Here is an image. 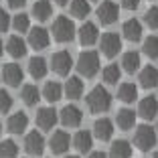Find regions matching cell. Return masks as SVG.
<instances>
[{"label":"cell","mask_w":158,"mask_h":158,"mask_svg":"<svg viewBox=\"0 0 158 158\" xmlns=\"http://www.w3.org/2000/svg\"><path fill=\"white\" fill-rule=\"evenodd\" d=\"M27 126H28V116L24 112L12 114V116L8 118V122H6V128H8L10 134H23V132L27 130Z\"/></svg>","instance_id":"d6986e66"},{"label":"cell","mask_w":158,"mask_h":158,"mask_svg":"<svg viewBox=\"0 0 158 158\" xmlns=\"http://www.w3.org/2000/svg\"><path fill=\"white\" fill-rule=\"evenodd\" d=\"M136 98H138V87H136L134 83H122L120 89H118V99L124 103H132L136 102Z\"/></svg>","instance_id":"f546056e"},{"label":"cell","mask_w":158,"mask_h":158,"mask_svg":"<svg viewBox=\"0 0 158 158\" xmlns=\"http://www.w3.org/2000/svg\"><path fill=\"white\" fill-rule=\"evenodd\" d=\"M142 49H144V55L148 57V59H158V37L156 35H152V37L146 39L144 45H142Z\"/></svg>","instance_id":"836d02e7"},{"label":"cell","mask_w":158,"mask_h":158,"mask_svg":"<svg viewBox=\"0 0 158 158\" xmlns=\"http://www.w3.org/2000/svg\"><path fill=\"white\" fill-rule=\"evenodd\" d=\"M87 158H107V154L102 152V150H98V152H89Z\"/></svg>","instance_id":"60d3db41"},{"label":"cell","mask_w":158,"mask_h":158,"mask_svg":"<svg viewBox=\"0 0 158 158\" xmlns=\"http://www.w3.org/2000/svg\"><path fill=\"white\" fill-rule=\"evenodd\" d=\"M138 81H140V85H142L144 89L158 87V69L152 67V65L144 67V69L140 71V75H138Z\"/></svg>","instance_id":"44dd1931"},{"label":"cell","mask_w":158,"mask_h":158,"mask_svg":"<svg viewBox=\"0 0 158 158\" xmlns=\"http://www.w3.org/2000/svg\"><path fill=\"white\" fill-rule=\"evenodd\" d=\"M19 156V146L14 140H2L0 142V158H16Z\"/></svg>","instance_id":"1f68e13d"},{"label":"cell","mask_w":158,"mask_h":158,"mask_svg":"<svg viewBox=\"0 0 158 158\" xmlns=\"http://www.w3.org/2000/svg\"><path fill=\"white\" fill-rule=\"evenodd\" d=\"M67 158H79V156H67Z\"/></svg>","instance_id":"bcb514c9"},{"label":"cell","mask_w":158,"mask_h":158,"mask_svg":"<svg viewBox=\"0 0 158 158\" xmlns=\"http://www.w3.org/2000/svg\"><path fill=\"white\" fill-rule=\"evenodd\" d=\"M77 35H79V43H81L83 47L93 45V43H98V39H99L98 24L95 23H83L81 28L77 31Z\"/></svg>","instance_id":"7c38bea8"},{"label":"cell","mask_w":158,"mask_h":158,"mask_svg":"<svg viewBox=\"0 0 158 158\" xmlns=\"http://www.w3.org/2000/svg\"><path fill=\"white\" fill-rule=\"evenodd\" d=\"M69 8H71V16H75V19H85L91 12V4L87 0H73Z\"/></svg>","instance_id":"4dcf8cb0"},{"label":"cell","mask_w":158,"mask_h":158,"mask_svg":"<svg viewBox=\"0 0 158 158\" xmlns=\"http://www.w3.org/2000/svg\"><path fill=\"white\" fill-rule=\"evenodd\" d=\"M12 28L16 31V33H27V31H31V19H28V14H16L12 19Z\"/></svg>","instance_id":"e575fe53"},{"label":"cell","mask_w":158,"mask_h":158,"mask_svg":"<svg viewBox=\"0 0 158 158\" xmlns=\"http://www.w3.org/2000/svg\"><path fill=\"white\" fill-rule=\"evenodd\" d=\"M89 4H93V2H102V0H87Z\"/></svg>","instance_id":"ee69618b"},{"label":"cell","mask_w":158,"mask_h":158,"mask_svg":"<svg viewBox=\"0 0 158 158\" xmlns=\"http://www.w3.org/2000/svg\"><path fill=\"white\" fill-rule=\"evenodd\" d=\"M55 4H59V6H65V4H69V0H55Z\"/></svg>","instance_id":"b9f144b4"},{"label":"cell","mask_w":158,"mask_h":158,"mask_svg":"<svg viewBox=\"0 0 158 158\" xmlns=\"http://www.w3.org/2000/svg\"><path fill=\"white\" fill-rule=\"evenodd\" d=\"M43 98L49 103H57L61 98H63V87L57 81H47L45 87H43Z\"/></svg>","instance_id":"cb8c5ba5"},{"label":"cell","mask_w":158,"mask_h":158,"mask_svg":"<svg viewBox=\"0 0 158 158\" xmlns=\"http://www.w3.org/2000/svg\"><path fill=\"white\" fill-rule=\"evenodd\" d=\"M8 27H10V16L4 8H0V33H4Z\"/></svg>","instance_id":"74e56055"},{"label":"cell","mask_w":158,"mask_h":158,"mask_svg":"<svg viewBox=\"0 0 158 158\" xmlns=\"http://www.w3.org/2000/svg\"><path fill=\"white\" fill-rule=\"evenodd\" d=\"M49 43H51V37H49V33H47V28L35 27V28L28 31V45L33 47V49H37V51L47 49Z\"/></svg>","instance_id":"8fae6325"},{"label":"cell","mask_w":158,"mask_h":158,"mask_svg":"<svg viewBox=\"0 0 158 158\" xmlns=\"http://www.w3.org/2000/svg\"><path fill=\"white\" fill-rule=\"evenodd\" d=\"M122 6L126 10H136L140 6V0H122Z\"/></svg>","instance_id":"f35d334b"},{"label":"cell","mask_w":158,"mask_h":158,"mask_svg":"<svg viewBox=\"0 0 158 158\" xmlns=\"http://www.w3.org/2000/svg\"><path fill=\"white\" fill-rule=\"evenodd\" d=\"M116 124L120 130H132L136 126V114L132 112V110H128V107H124V110H120L116 116Z\"/></svg>","instance_id":"484cf974"},{"label":"cell","mask_w":158,"mask_h":158,"mask_svg":"<svg viewBox=\"0 0 158 158\" xmlns=\"http://www.w3.org/2000/svg\"><path fill=\"white\" fill-rule=\"evenodd\" d=\"M2 51H4V45H2V41H0V55H2Z\"/></svg>","instance_id":"7bdbcfd3"},{"label":"cell","mask_w":158,"mask_h":158,"mask_svg":"<svg viewBox=\"0 0 158 158\" xmlns=\"http://www.w3.org/2000/svg\"><path fill=\"white\" fill-rule=\"evenodd\" d=\"M156 130H158V124H156Z\"/></svg>","instance_id":"c3c4849f"},{"label":"cell","mask_w":158,"mask_h":158,"mask_svg":"<svg viewBox=\"0 0 158 158\" xmlns=\"http://www.w3.org/2000/svg\"><path fill=\"white\" fill-rule=\"evenodd\" d=\"M0 134H2V124H0Z\"/></svg>","instance_id":"7dc6e473"},{"label":"cell","mask_w":158,"mask_h":158,"mask_svg":"<svg viewBox=\"0 0 158 158\" xmlns=\"http://www.w3.org/2000/svg\"><path fill=\"white\" fill-rule=\"evenodd\" d=\"M27 51H28L27 43H24L19 35H12V37L6 41V53H8L10 57H14V59H23V57L27 55Z\"/></svg>","instance_id":"ac0fdd59"},{"label":"cell","mask_w":158,"mask_h":158,"mask_svg":"<svg viewBox=\"0 0 158 158\" xmlns=\"http://www.w3.org/2000/svg\"><path fill=\"white\" fill-rule=\"evenodd\" d=\"M85 103H87L91 114H103L112 107V95H110V91H107L106 87L98 85V87H93L91 91L87 93Z\"/></svg>","instance_id":"6da1fadb"},{"label":"cell","mask_w":158,"mask_h":158,"mask_svg":"<svg viewBox=\"0 0 158 158\" xmlns=\"http://www.w3.org/2000/svg\"><path fill=\"white\" fill-rule=\"evenodd\" d=\"M144 23L150 28H158V6H150L144 12Z\"/></svg>","instance_id":"d590c367"},{"label":"cell","mask_w":158,"mask_h":158,"mask_svg":"<svg viewBox=\"0 0 158 158\" xmlns=\"http://www.w3.org/2000/svg\"><path fill=\"white\" fill-rule=\"evenodd\" d=\"M120 75H122V69L118 65H107L106 69L102 71V77L107 85H116L120 81Z\"/></svg>","instance_id":"d6a6232c"},{"label":"cell","mask_w":158,"mask_h":158,"mask_svg":"<svg viewBox=\"0 0 158 158\" xmlns=\"http://www.w3.org/2000/svg\"><path fill=\"white\" fill-rule=\"evenodd\" d=\"M49 71V65H47V61L43 57H31L28 61V73L33 79H43Z\"/></svg>","instance_id":"7402d4cb"},{"label":"cell","mask_w":158,"mask_h":158,"mask_svg":"<svg viewBox=\"0 0 158 158\" xmlns=\"http://www.w3.org/2000/svg\"><path fill=\"white\" fill-rule=\"evenodd\" d=\"M140 65H142L140 53H136V51L124 53V57H122V69H124L126 73H136V71L140 69Z\"/></svg>","instance_id":"603a6c76"},{"label":"cell","mask_w":158,"mask_h":158,"mask_svg":"<svg viewBox=\"0 0 158 158\" xmlns=\"http://www.w3.org/2000/svg\"><path fill=\"white\" fill-rule=\"evenodd\" d=\"M61 120V124L67 126V128H77V126H81V122H83V114H81V110H79L77 106H65L61 107V112L57 114Z\"/></svg>","instance_id":"ba28073f"},{"label":"cell","mask_w":158,"mask_h":158,"mask_svg":"<svg viewBox=\"0 0 158 158\" xmlns=\"http://www.w3.org/2000/svg\"><path fill=\"white\" fill-rule=\"evenodd\" d=\"M138 114L144 120H154L158 116V99L154 95H148L138 103Z\"/></svg>","instance_id":"e0dca14e"},{"label":"cell","mask_w":158,"mask_h":158,"mask_svg":"<svg viewBox=\"0 0 158 158\" xmlns=\"http://www.w3.org/2000/svg\"><path fill=\"white\" fill-rule=\"evenodd\" d=\"M71 67H73V57L69 55V51H57L51 57V69L57 75H69Z\"/></svg>","instance_id":"52a82bcc"},{"label":"cell","mask_w":158,"mask_h":158,"mask_svg":"<svg viewBox=\"0 0 158 158\" xmlns=\"http://www.w3.org/2000/svg\"><path fill=\"white\" fill-rule=\"evenodd\" d=\"M0 77L4 79L6 85H10V87H19V85L23 83V79H24V73H23V69H20L16 63H6V65L2 67V71H0Z\"/></svg>","instance_id":"9c48e42d"},{"label":"cell","mask_w":158,"mask_h":158,"mask_svg":"<svg viewBox=\"0 0 158 158\" xmlns=\"http://www.w3.org/2000/svg\"><path fill=\"white\" fill-rule=\"evenodd\" d=\"M110 158H132V146L126 140H116L110 148Z\"/></svg>","instance_id":"83f0119b"},{"label":"cell","mask_w":158,"mask_h":158,"mask_svg":"<svg viewBox=\"0 0 158 158\" xmlns=\"http://www.w3.org/2000/svg\"><path fill=\"white\" fill-rule=\"evenodd\" d=\"M63 91H65L67 98L79 99L81 93H83V81H81V77H69L67 83H65V87H63Z\"/></svg>","instance_id":"4316f807"},{"label":"cell","mask_w":158,"mask_h":158,"mask_svg":"<svg viewBox=\"0 0 158 158\" xmlns=\"http://www.w3.org/2000/svg\"><path fill=\"white\" fill-rule=\"evenodd\" d=\"M158 142V134L154 128H150V126L142 124L136 128V134H134V144L138 150H142V152H148V150H152L154 146H156Z\"/></svg>","instance_id":"3957f363"},{"label":"cell","mask_w":158,"mask_h":158,"mask_svg":"<svg viewBox=\"0 0 158 158\" xmlns=\"http://www.w3.org/2000/svg\"><path fill=\"white\" fill-rule=\"evenodd\" d=\"M20 98H23L24 106H37L39 99H41V91L37 89V85H23L20 89Z\"/></svg>","instance_id":"f1b7e54d"},{"label":"cell","mask_w":158,"mask_h":158,"mask_svg":"<svg viewBox=\"0 0 158 158\" xmlns=\"http://www.w3.org/2000/svg\"><path fill=\"white\" fill-rule=\"evenodd\" d=\"M69 144H71V138L63 130H57L49 140V148L53 150V154H65L69 150Z\"/></svg>","instance_id":"4fadbf2b"},{"label":"cell","mask_w":158,"mask_h":158,"mask_svg":"<svg viewBox=\"0 0 158 158\" xmlns=\"http://www.w3.org/2000/svg\"><path fill=\"white\" fill-rule=\"evenodd\" d=\"M152 158H158V150H156V152H154V156Z\"/></svg>","instance_id":"f6af8a7d"},{"label":"cell","mask_w":158,"mask_h":158,"mask_svg":"<svg viewBox=\"0 0 158 158\" xmlns=\"http://www.w3.org/2000/svg\"><path fill=\"white\" fill-rule=\"evenodd\" d=\"M118 16H120V10H118V4L116 2H112V0H103V2H99L98 6V20L102 24H114L118 20Z\"/></svg>","instance_id":"5b68a950"},{"label":"cell","mask_w":158,"mask_h":158,"mask_svg":"<svg viewBox=\"0 0 158 158\" xmlns=\"http://www.w3.org/2000/svg\"><path fill=\"white\" fill-rule=\"evenodd\" d=\"M10 107H12V95L6 89H0V114L10 112Z\"/></svg>","instance_id":"8d00e7d4"},{"label":"cell","mask_w":158,"mask_h":158,"mask_svg":"<svg viewBox=\"0 0 158 158\" xmlns=\"http://www.w3.org/2000/svg\"><path fill=\"white\" fill-rule=\"evenodd\" d=\"M122 35H124L126 41H130V43H138L140 39H142V23H140L138 19H130V20H126L124 27H122Z\"/></svg>","instance_id":"2e32d148"},{"label":"cell","mask_w":158,"mask_h":158,"mask_svg":"<svg viewBox=\"0 0 158 158\" xmlns=\"http://www.w3.org/2000/svg\"><path fill=\"white\" fill-rule=\"evenodd\" d=\"M24 150H27L31 156H41L45 152V138H43L41 132H28L24 136Z\"/></svg>","instance_id":"30bf717a"},{"label":"cell","mask_w":158,"mask_h":158,"mask_svg":"<svg viewBox=\"0 0 158 158\" xmlns=\"http://www.w3.org/2000/svg\"><path fill=\"white\" fill-rule=\"evenodd\" d=\"M59 116L53 107H41L37 112V126L41 130H53V126L57 124Z\"/></svg>","instance_id":"9a60e30c"},{"label":"cell","mask_w":158,"mask_h":158,"mask_svg":"<svg viewBox=\"0 0 158 158\" xmlns=\"http://www.w3.org/2000/svg\"><path fill=\"white\" fill-rule=\"evenodd\" d=\"M75 24L69 16H57L53 23V39L59 43H69L75 39Z\"/></svg>","instance_id":"277c9868"},{"label":"cell","mask_w":158,"mask_h":158,"mask_svg":"<svg viewBox=\"0 0 158 158\" xmlns=\"http://www.w3.org/2000/svg\"><path fill=\"white\" fill-rule=\"evenodd\" d=\"M51 14H53V6L49 0H37L33 4V16L37 20H41V23H45V20L51 19Z\"/></svg>","instance_id":"d4e9b609"},{"label":"cell","mask_w":158,"mask_h":158,"mask_svg":"<svg viewBox=\"0 0 158 158\" xmlns=\"http://www.w3.org/2000/svg\"><path fill=\"white\" fill-rule=\"evenodd\" d=\"M73 146L79 150L81 154H85V152H91V146H93V134L91 132H87V130H79L77 134L73 136Z\"/></svg>","instance_id":"ffe728a7"},{"label":"cell","mask_w":158,"mask_h":158,"mask_svg":"<svg viewBox=\"0 0 158 158\" xmlns=\"http://www.w3.org/2000/svg\"><path fill=\"white\" fill-rule=\"evenodd\" d=\"M77 71L87 79L95 77L99 71V55L95 51H83L77 57Z\"/></svg>","instance_id":"7a4b0ae2"},{"label":"cell","mask_w":158,"mask_h":158,"mask_svg":"<svg viewBox=\"0 0 158 158\" xmlns=\"http://www.w3.org/2000/svg\"><path fill=\"white\" fill-rule=\"evenodd\" d=\"M6 4H8L10 8H23V6L27 4V0H6Z\"/></svg>","instance_id":"ab89813d"},{"label":"cell","mask_w":158,"mask_h":158,"mask_svg":"<svg viewBox=\"0 0 158 158\" xmlns=\"http://www.w3.org/2000/svg\"><path fill=\"white\" fill-rule=\"evenodd\" d=\"M93 136H95L98 140H102V142L112 140V136H114V122L107 120V118L95 120V124H93Z\"/></svg>","instance_id":"5bb4252c"},{"label":"cell","mask_w":158,"mask_h":158,"mask_svg":"<svg viewBox=\"0 0 158 158\" xmlns=\"http://www.w3.org/2000/svg\"><path fill=\"white\" fill-rule=\"evenodd\" d=\"M99 49H102V55L112 59L122 51V39L116 33H106L102 37V41H99Z\"/></svg>","instance_id":"8992f818"}]
</instances>
